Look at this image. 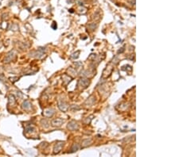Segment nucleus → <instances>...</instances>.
<instances>
[{"instance_id": "nucleus-6", "label": "nucleus", "mask_w": 179, "mask_h": 157, "mask_svg": "<svg viewBox=\"0 0 179 157\" xmlns=\"http://www.w3.org/2000/svg\"><path fill=\"white\" fill-rule=\"evenodd\" d=\"M53 114H54V110H50V109L45 110V112L43 113V114L45 115V117H52L53 115Z\"/></svg>"}, {"instance_id": "nucleus-9", "label": "nucleus", "mask_w": 179, "mask_h": 157, "mask_svg": "<svg viewBox=\"0 0 179 157\" xmlns=\"http://www.w3.org/2000/svg\"><path fill=\"white\" fill-rule=\"evenodd\" d=\"M30 104L28 101H25L24 103H23V108H24L25 110H28L30 109Z\"/></svg>"}, {"instance_id": "nucleus-8", "label": "nucleus", "mask_w": 179, "mask_h": 157, "mask_svg": "<svg viewBox=\"0 0 179 157\" xmlns=\"http://www.w3.org/2000/svg\"><path fill=\"white\" fill-rule=\"evenodd\" d=\"M79 145L77 144H73V147L71 148V152H76L77 150H79Z\"/></svg>"}, {"instance_id": "nucleus-2", "label": "nucleus", "mask_w": 179, "mask_h": 157, "mask_svg": "<svg viewBox=\"0 0 179 157\" xmlns=\"http://www.w3.org/2000/svg\"><path fill=\"white\" fill-rule=\"evenodd\" d=\"M64 146V142L63 141H58L57 144H55L54 148H53V154H58L61 151L62 148Z\"/></svg>"}, {"instance_id": "nucleus-1", "label": "nucleus", "mask_w": 179, "mask_h": 157, "mask_svg": "<svg viewBox=\"0 0 179 157\" xmlns=\"http://www.w3.org/2000/svg\"><path fill=\"white\" fill-rule=\"evenodd\" d=\"M89 84H90V81L88 78H81L78 82V87H80V88L81 89L87 88Z\"/></svg>"}, {"instance_id": "nucleus-7", "label": "nucleus", "mask_w": 179, "mask_h": 157, "mask_svg": "<svg viewBox=\"0 0 179 157\" xmlns=\"http://www.w3.org/2000/svg\"><path fill=\"white\" fill-rule=\"evenodd\" d=\"M58 107L60 108V110H63V111H66L69 108L68 106H67V104H65V102H59V104H58Z\"/></svg>"}, {"instance_id": "nucleus-5", "label": "nucleus", "mask_w": 179, "mask_h": 157, "mask_svg": "<svg viewBox=\"0 0 179 157\" xmlns=\"http://www.w3.org/2000/svg\"><path fill=\"white\" fill-rule=\"evenodd\" d=\"M92 140L91 139V138H89V139H85V140H82V147L83 148H86V147H88V145H90L92 144Z\"/></svg>"}, {"instance_id": "nucleus-4", "label": "nucleus", "mask_w": 179, "mask_h": 157, "mask_svg": "<svg viewBox=\"0 0 179 157\" xmlns=\"http://www.w3.org/2000/svg\"><path fill=\"white\" fill-rule=\"evenodd\" d=\"M64 121H65L64 120L61 118H56L53 120L52 122H51V125L53 127H61L63 125Z\"/></svg>"}, {"instance_id": "nucleus-3", "label": "nucleus", "mask_w": 179, "mask_h": 157, "mask_svg": "<svg viewBox=\"0 0 179 157\" xmlns=\"http://www.w3.org/2000/svg\"><path fill=\"white\" fill-rule=\"evenodd\" d=\"M67 128L71 131H75V130H77L79 129V125L77 124V122H76L75 121H71L68 124V125H67Z\"/></svg>"}]
</instances>
